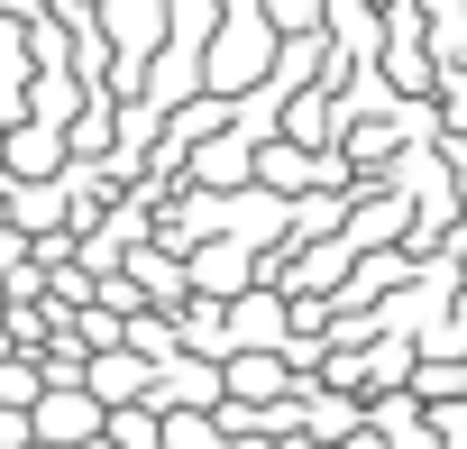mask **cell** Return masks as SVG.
<instances>
[{"label":"cell","instance_id":"cell-1","mask_svg":"<svg viewBox=\"0 0 467 449\" xmlns=\"http://www.w3.org/2000/svg\"><path fill=\"white\" fill-rule=\"evenodd\" d=\"M92 431H110V412H101L83 385H65V394L37 403V440H47V449H74V440H92Z\"/></svg>","mask_w":467,"mask_h":449},{"label":"cell","instance_id":"cell-2","mask_svg":"<svg viewBox=\"0 0 467 449\" xmlns=\"http://www.w3.org/2000/svg\"><path fill=\"white\" fill-rule=\"evenodd\" d=\"M47 165H56V129L37 120V129H10V174L19 183H47Z\"/></svg>","mask_w":467,"mask_h":449},{"label":"cell","instance_id":"cell-3","mask_svg":"<svg viewBox=\"0 0 467 449\" xmlns=\"http://www.w3.org/2000/svg\"><path fill=\"white\" fill-rule=\"evenodd\" d=\"M37 257H28V230H0V285H19Z\"/></svg>","mask_w":467,"mask_h":449},{"label":"cell","instance_id":"cell-4","mask_svg":"<svg viewBox=\"0 0 467 449\" xmlns=\"http://www.w3.org/2000/svg\"><path fill=\"white\" fill-rule=\"evenodd\" d=\"M37 449H47V440H37Z\"/></svg>","mask_w":467,"mask_h":449}]
</instances>
